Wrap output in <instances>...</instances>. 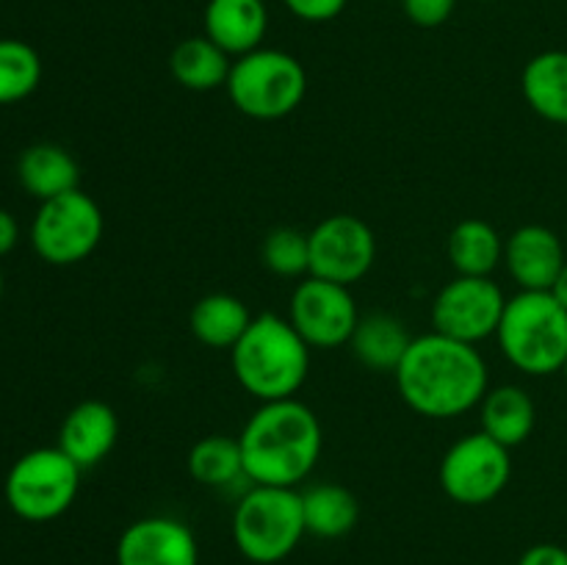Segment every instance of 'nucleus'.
Returning a JSON list of instances; mask_svg holds the SVG:
<instances>
[{
	"label": "nucleus",
	"mask_w": 567,
	"mask_h": 565,
	"mask_svg": "<svg viewBox=\"0 0 567 565\" xmlns=\"http://www.w3.org/2000/svg\"><path fill=\"white\" fill-rule=\"evenodd\" d=\"M116 565H199L192 526L172 515H144L122 530Z\"/></svg>",
	"instance_id": "13"
},
{
	"label": "nucleus",
	"mask_w": 567,
	"mask_h": 565,
	"mask_svg": "<svg viewBox=\"0 0 567 565\" xmlns=\"http://www.w3.org/2000/svg\"><path fill=\"white\" fill-rule=\"evenodd\" d=\"M404 14L421 28H437L454 14L457 0H402Z\"/></svg>",
	"instance_id": "28"
},
{
	"label": "nucleus",
	"mask_w": 567,
	"mask_h": 565,
	"mask_svg": "<svg viewBox=\"0 0 567 565\" xmlns=\"http://www.w3.org/2000/svg\"><path fill=\"white\" fill-rule=\"evenodd\" d=\"M233 543L255 565H277L291 557L308 535L302 491L277 485H252L233 510Z\"/></svg>",
	"instance_id": "5"
},
{
	"label": "nucleus",
	"mask_w": 567,
	"mask_h": 565,
	"mask_svg": "<svg viewBox=\"0 0 567 565\" xmlns=\"http://www.w3.org/2000/svg\"><path fill=\"white\" fill-rule=\"evenodd\" d=\"M17 177H20V186L25 188L31 197L44 203V199L75 192L78 183H81V166L72 158L70 150H64L61 144L53 142H42L31 144V147L20 155Z\"/></svg>",
	"instance_id": "18"
},
{
	"label": "nucleus",
	"mask_w": 567,
	"mask_h": 565,
	"mask_svg": "<svg viewBox=\"0 0 567 565\" xmlns=\"http://www.w3.org/2000/svg\"><path fill=\"white\" fill-rule=\"evenodd\" d=\"M413 336L408 332V327L391 314H365L360 316L358 327L352 332V355L371 371H396L402 363L404 352H408Z\"/></svg>",
	"instance_id": "22"
},
{
	"label": "nucleus",
	"mask_w": 567,
	"mask_h": 565,
	"mask_svg": "<svg viewBox=\"0 0 567 565\" xmlns=\"http://www.w3.org/2000/svg\"><path fill=\"white\" fill-rule=\"evenodd\" d=\"M349 0H286L288 11L305 22H330L347 9Z\"/></svg>",
	"instance_id": "29"
},
{
	"label": "nucleus",
	"mask_w": 567,
	"mask_h": 565,
	"mask_svg": "<svg viewBox=\"0 0 567 565\" xmlns=\"http://www.w3.org/2000/svg\"><path fill=\"white\" fill-rule=\"evenodd\" d=\"M205 37L227 55H247L264 48L269 9L264 0H208L203 14Z\"/></svg>",
	"instance_id": "16"
},
{
	"label": "nucleus",
	"mask_w": 567,
	"mask_h": 565,
	"mask_svg": "<svg viewBox=\"0 0 567 565\" xmlns=\"http://www.w3.org/2000/svg\"><path fill=\"white\" fill-rule=\"evenodd\" d=\"M186 469L205 487H230L247 480L241 443L233 435H205L188 449Z\"/></svg>",
	"instance_id": "25"
},
{
	"label": "nucleus",
	"mask_w": 567,
	"mask_h": 565,
	"mask_svg": "<svg viewBox=\"0 0 567 565\" xmlns=\"http://www.w3.org/2000/svg\"><path fill=\"white\" fill-rule=\"evenodd\" d=\"M518 565H567V548L559 543H535L520 554Z\"/></svg>",
	"instance_id": "30"
},
{
	"label": "nucleus",
	"mask_w": 567,
	"mask_h": 565,
	"mask_svg": "<svg viewBox=\"0 0 567 565\" xmlns=\"http://www.w3.org/2000/svg\"><path fill=\"white\" fill-rule=\"evenodd\" d=\"M551 294H554V297H557V302L567 310V260H565L563 271H559L557 282H554V286H551Z\"/></svg>",
	"instance_id": "32"
},
{
	"label": "nucleus",
	"mask_w": 567,
	"mask_h": 565,
	"mask_svg": "<svg viewBox=\"0 0 567 565\" xmlns=\"http://www.w3.org/2000/svg\"><path fill=\"white\" fill-rule=\"evenodd\" d=\"M225 89L244 116L275 122L302 105L308 94V72L302 61L286 50L258 48L233 61Z\"/></svg>",
	"instance_id": "6"
},
{
	"label": "nucleus",
	"mask_w": 567,
	"mask_h": 565,
	"mask_svg": "<svg viewBox=\"0 0 567 565\" xmlns=\"http://www.w3.org/2000/svg\"><path fill=\"white\" fill-rule=\"evenodd\" d=\"M310 238V275L352 288L377 260V238L369 222L352 214L324 216Z\"/></svg>",
	"instance_id": "12"
},
{
	"label": "nucleus",
	"mask_w": 567,
	"mask_h": 565,
	"mask_svg": "<svg viewBox=\"0 0 567 565\" xmlns=\"http://www.w3.org/2000/svg\"><path fill=\"white\" fill-rule=\"evenodd\" d=\"M302 513L308 535L321 541L347 537L358 526V496L341 482H316L302 491Z\"/></svg>",
	"instance_id": "21"
},
{
	"label": "nucleus",
	"mask_w": 567,
	"mask_h": 565,
	"mask_svg": "<svg viewBox=\"0 0 567 565\" xmlns=\"http://www.w3.org/2000/svg\"><path fill=\"white\" fill-rule=\"evenodd\" d=\"M238 386L258 402L293 399L310 374V347L288 319L255 316L241 341L230 349Z\"/></svg>",
	"instance_id": "3"
},
{
	"label": "nucleus",
	"mask_w": 567,
	"mask_h": 565,
	"mask_svg": "<svg viewBox=\"0 0 567 565\" xmlns=\"http://www.w3.org/2000/svg\"><path fill=\"white\" fill-rule=\"evenodd\" d=\"M393 377L404 404L424 419H457L480 408L491 388L485 355L435 330L410 341Z\"/></svg>",
	"instance_id": "1"
},
{
	"label": "nucleus",
	"mask_w": 567,
	"mask_h": 565,
	"mask_svg": "<svg viewBox=\"0 0 567 565\" xmlns=\"http://www.w3.org/2000/svg\"><path fill=\"white\" fill-rule=\"evenodd\" d=\"M42 83V59L22 39H0V105L31 97Z\"/></svg>",
	"instance_id": "26"
},
{
	"label": "nucleus",
	"mask_w": 567,
	"mask_h": 565,
	"mask_svg": "<svg viewBox=\"0 0 567 565\" xmlns=\"http://www.w3.org/2000/svg\"><path fill=\"white\" fill-rule=\"evenodd\" d=\"M230 66V55L219 44L210 42L205 33L183 39L169 55L172 78L188 92H214V89L227 86Z\"/></svg>",
	"instance_id": "23"
},
{
	"label": "nucleus",
	"mask_w": 567,
	"mask_h": 565,
	"mask_svg": "<svg viewBox=\"0 0 567 565\" xmlns=\"http://www.w3.org/2000/svg\"><path fill=\"white\" fill-rule=\"evenodd\" d=\"M563 374H565V382H567V363L563 366Z\"/></svg>",
	"instance_id": "34"
},
{
	"label": "nucleus",
	"mask_w": 567,
	"mask_h": 565,
	"mask_svg": "<svg viewBox=\"0 0 567 565\" xmlns=\"http://www.w3.org/2000/svg\"><path fill=\"white\" fill-rule=\"evenodd\" d=\"M116 438H120V419L114 408L103 399H86L78 402L61 421L59 449L70 454L81 469H94L114 452Z\"/></svg>",
	"instance_id": "15"
},
{
	"label": "nucleus",
	"mask_w": 567,
	"mask_h": 565,
	"mask_svg": "<svg viewBox=\"0 0 567 565\" xmlns=\"http://www.w3.org/2000/svg\"><path fill=\"white\" fill-rule=\"evenodd\" d=\"M476 3H487V0H476Z\"/></svg>",
	"instance_id": "35"
},
{
	"label": "nucleus",
	"mask_w": 567,
	"mask_h": 565,
	"mask_svg": "<svg viewBox=\"0 0 567 565\" xmlns=\"http://www.w3.org/2000/svg\"><path fill=\"white\" fill-rule=\"evenodd\" d=\"M288 321L310 349H336L352 341L360 310L352 288L308 275L293 288Z\"/></svg>",
	"instance_id": "11"
},
{
	"label": "nucleus",
	"mask_w": 567,
	"mask_h": 565,
	"mask_svg": "<svg viewBox=\"0 0 567 565\" xmlns=\"http://www.w3.org/2000/svg\"><path fill=\"white\" fill-rule=\"evenodd\" d=\"M565 260L563 242L546 225H520L504 242V264L520 291H551Z\"/></svg>",
	"instance_id": "14"
},
{
	"label": "nucleus",
	"mask_w": 567,
	"mask_h": 565,
	"mask_svg": "<svg viewBox=\"0 0 567 565\" xmlns=\"http://www.w3.org/2000/svg\"><path fill=\"white\" fill-rule=\"evenodd\" d=\"M81 465L59 446H39L14 460L6 474L11 513L31 524L55 521L72 507L81 487Z\"/></svg>",
	"instance_id": "7"
},
{
	"label": "nucleus",
	"mask_w": 567,
	"mask_h": 565,
	"mask_svg": "<svg viewBox=\"0 0 567 565\" xmlns=\"http://www.w3.org/2000/svg\"><path fill=\"white\" fill-rule=\"evenodd\" d=\"M513 449L493 441L487 432H468L446 449L437 469L443 493L465 507H482L502 496L513 476Z\"/></svg>",
	"instance_id": "9"
},
{
	"label": "nucleus",
	"mask_w": 567,
	"mask_h": 565,
	"mask_svg": "<svg viewBox=\"0 0 567 565\" xmlns=\"http://www.w3.org/2000/svg\"><path fill=\"white\" fill-rule=\"evenodd\" d=\"M255 316L249 314L247 302L233 294L216 291L205 294L203 299H197L188 314V327H192V336L199 343L210 349H227L230 352L241 336L247 332V327L252 325Z\"/></svg>",
	"instance_id": "20"
},
{
	"label": "nucleus",
	"mask_w": 567,
	"mask_h": 565,
	"mask_svg": "<svg viewBox=\"0 0 567 565\" xmlns=\"http://www.w3.org/2000/svg\"><path fill=\"white\" fill-rule=\"evenodd\" d=\"M507 297L491 277L457 275L432 299V330L465 343L496 338Z\"/></svg>",
	"instance_id": "10"
},
{
	"label": "nucleus",
	"mask_w": 567,
	"mask_h": 565,
	"mask_svg": "<svg viewBox=\"0 0 567 565\" xmlns=\"http://www.w3.org/2000/svg\"><path fill=\"white\" fill-rule=\"evenodd\" d=\"M482 432L498 441L502 446L515 449L526 443L535 432L537 408L529 391L520 386H496L487 388L485 399L480 402Z\"/></svg>",
	"instance_id": "17"
},
{
	"label": "nucleus",
	"mask_w": 567,
	"mask_h": 565,
	"mask_svg": "<svg viewBox=\"0 0 567 565\" xmlns=\"http://www.w3.org/2000/svg\"><path fill=\"white\" fill-rule=\"evenodd\" d=\"M449 260L465 277H491L504 260V238L491 222L463 219L449 233Z\"/></svg>",
	"instance_id": "24"
},
{
	"label": "nucleus",
	"mask_w": 567,
	"mask_h": 565,
	"mask_svg": "<svg viewBox=\"0 0 567 565\" xmlns=\"http://www.w3.org/2000/svg\"><path fill=\"white\" fill-rule=\"evenodd\" d=\"M0 297H3V271H0Z\"/></svg>",
	"instance_id": "33"
},
{
	"label": "nucleus",
	"mask_w": 567,
	"mask_h": 565,
	"mask_svg": "<svg viewBox=\"0 0 567 565\" xmlns=\"http://www.w3.org/2000/svg\"><path fill=\"white\" fill-rule=\"evenodd\" d=\"M260 260L277 277L310 275V238L299 227L280 225L266 233L260 244Z\"/></svg>",
	"instance_id": "27"
},
{
	"label": "nucleus",
	"mask_w": 567,
	"mask_h": 565,
	"mask_svg": "<svg viewBox=\"0 0 567 565\" xmlns=\"http://www.w3.org/2000/svg\"><path fill=\"white\" fill-rule=\"evenodd\" d=\"M252 485L299 487L319 465L324 430L302 399L260 402L238 435Z\"/></svg>",
	"instance_id": "2"
},
{
	"label": "nucleus",
	"mask_w": 567,
	"mask_h": 565,
	"mask_svg": "<svg viewBox=\"0 0 567 565\" xmlns=\"http://www.w3.org/2000/svg\"><path fill=\"white\" fill-rule=\"evenodd\" d=\"M17 242H20V225L9 210L0 208V258L9 255L17 247Z\"/></svg>",
	"instance_id": "31"
},
{
	"label": "nucleus",
	"mask_w": 567,
	"mask_h": 565,
	"mask_svg": "<svg viewBox=\"0 0 567 565\" xmlns=\"http://www.w3.org/2000/svg\"><path fill=\"white\" fill-rule=\"evenodd\" d=\"M496 341L524 374H557L567 363V310L551 291H518L507 299Z\"/></svg>",
	"instance_id": "4"
},
{
	"label": "nucleus",
	"mask_w": 567,
	"mask_h": 565,
	"mask_svg": "<svg viewBox=\"0 0 567 565\" xmlns=\"http://www.w3.org/2000/svg\"><path fill=\"white\" fill-rule=\"evenodd\" d=\"M520 92L537 116L567 127V50H543L526 61Z\"/></svg>",
	"instance_id": "19"
},
{
	"label": "nucleus",
	"mask_w": 567,
	"mask_h": 565,
	"mask_svg": "<svg viewBox=\"0 0 567 565\" xmlns=\"http://www.w3.org/2000/svg\"><path fill=\"white\" fill-rule=\"evenodd\" d=\"M105 216L94 197L75 188L39 203L31 225V244L50 266H75L97 249Z\"/></svg>",
	"instance_id": "8"
}]
</instances>
